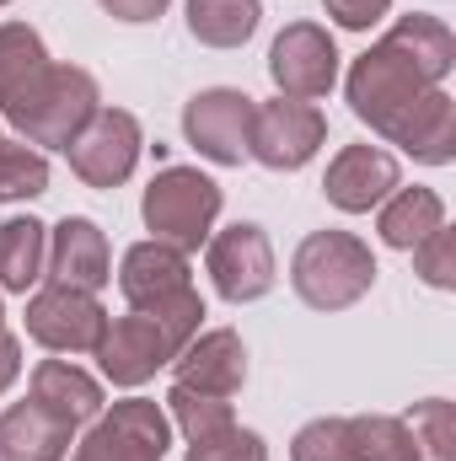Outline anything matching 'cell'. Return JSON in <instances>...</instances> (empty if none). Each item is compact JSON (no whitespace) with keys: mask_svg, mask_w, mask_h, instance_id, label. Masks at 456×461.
Returning a JSON list of instances; mask_svg holds the SVG:
<instances>
[{"mask_svg":"<svg viewBox=\"0 0 456 461\" xmlns=\"http://www.w3.org/2000/svg\"><path fill=\"white\" fill-rule=\"evenodd\" d=\"M456 65V38L441 16H403L376 49H365L349 70V108L360 123H370L381 140L397 145L403 123L414 108L451 76Z\"/></svg>","mask_w":456,"mask_h":461,"instance_id":"1","label":"cell"},{"mask_svg":"<svg viewBox=\"0 0 456 461\" xmlns=\"http://www.w3.org/2000/svg\"><path fill=\"white\" fill-rule=\"evenodd\" d=\"M97 81H92V70H81V65H43L0 113L11 118V129L38 150V145H49V150H65L87 123L97 113Z\"/></svg>","mask_w":456,"mask_h":461,"instance_id":"2","label":"cell"},{"mask_svg":"<svg viewBox=\"0 0 456 461\" xmlns=\"http://www.w3.org/2000/svg\"><path fill=\"white\" fill-rule=\"evenodd\" d=\"M118 290L134 312H150L178 344H188L199 333L205 301L188 279V258L167 241H134L118 263Z\"/></svg>","mask_w":456,"mask_h":461,"instance_id":"3","label":"cell"},{"mask_svg":"<svg viewBox=\"0 0 456 461\" xmlns=\"http://www.w3.org/2000/svg\"><path fill=\"white\" fill-rule=\"evenodd\" d=\"M290 285L312 312H343L376 285V258L349 230H312L290 258Z\"/></svg>","mask_w":456,"mask_h":461,"instance_id":"4","label":"cell"},{"mask_svg":"<svg viewBox=\"0 0 456 461\" xmlns=\"http://www.w3.org/2000/svg\"><path fill=\"white\" fill-rule=\"evenodd\" d=\"M145 226H150V241H167L178 247L183 258L199 252L215 230V215H221V183L205 177L199 167H167L150 177L145 188V204H140Z\"/></svg>","mask_w":456,"mask_h":461,"instance_id":"5","label":"cell"},{"mask_svg":"<svg viewBox=\"0 0 456 461\" xmlns=\"http://www.w3.org/2000/svg\"><path fill=\"white\" fill-rule=\"evenodd\" d=\"M167 446H172V419L156 402L129 397V402H114V413L92 419L70 461H161Z\"/></svg>","mask_w":456,"mask_h":461,"instance_id":"6","label":"cell"},{"mask_svg":"<svg viewBox=\"0 0 456 461\" xmlns=\"http://www.w3.org/2000/svg\"><path fill=\"white\" fill-rule=\"evenodd\" d=\"M328 140V118L312 103H296V97H279V103H263L252 108V140H247V156H258L269 172H301Z\"/></svg>","mask_w":456,"mask_h":461,"instance_id":"7","label":"cell"},{"mask_svg":"<svg viewBox=\"0 0 456 461\" xmlns=\"http://www.w3.org/2000/svg\"><path fill=\"white\" fill-rule=\"evenodd\" d=\"M269 76L279 86V97H296V103H317L333 92L339 81V49L328 38V27L317 22H290L274 49H269Z\"/></svg>","mask_w":456,"mask_h":461,"instance_id":"8","label":"cell"},{"mask_svg":"<svg viewBox=\"0 0 456 461\" xmlns=\"http://www.w3.org/2000/svg\"><path fill=\"white\" fill-rule=\"evenodd\" d=\"M140 145H145L140 140V118L123 113V108H97L92 123L65 145V156H70V172L87 188H118L134 172Z\"/></svg>","mask_w":456,"mask_h":461,"instance_id":"9","label":"cell"},{"mask_svg":"<svg viewBox=\"0 0 456 461\" xmlns=\"http://www.w3.org/2000/svg\"><path fill=\"white\" fill-rule=\"evenodd\" d=\"M178 339L150 317V312H129V317H114L108 328H103V339H97V359H103V375L114 381V386H145L161 365H172L178 359Z\"/></svg>","mask_w":456,"mask_h":461,"instance_id":"10","label":"cell"},{"mask_svg":"<svg viewBox=\"0 0 456 461\" xmlns=\"http://www.w3.org/2000/svg\"><path fill=\"white\" fill-rule=\"evenodd\" d=\"M252 97L247 92H231V86H210L199 92L188 108H183V134L188 145L215 161V167H242L247 156V140H252Z\"/></svg>","mask_w":456,"mask_h":461,"instance_id":"11","label":"cell"},{"mask_svg":"<svg viewBox=\"0 0 456 461\" xmlns=\"http://www.w3.org/2000/svg\"><path fill=\"white\" fill-rule=\"evenodd\" d=\"M108 328V312L97 306L92 290H70V285H49L27 301V333L54 354H92Z\"/></svg>","mask_w":456,"mask_h":461,"instance_id":"12","label":"cell"},{"mask_svg":"<svg viewBox=\"0 0 456 461\" xmlns=\"http://www.w3.org/2000/svg\"><path fill=\"white\" fill-rule=\"evenodd\" d=\"M210 279H215L221 301H231V306L263 301L274 290V252H269L263 226L236 221L221 236H210Z\"/></svg>","mask_w":456,"mask_h":461,"instance_id":"13","label":"cell"},{"mask_svg":"<svg viewBox=\"0 0 456 461\" xmlns=\"http://www.w3.org/2000/svg\"><path fill=\"white\" fill-rule=\"evenodd\" d=\"M392 188H397V161L381 145H343L323 177L328 204L343 215H370L381 199H392Z\"/></svg>","mask_w":456,"mask_h":461,"instance_id":"14","label":"cell"},{"mask_svg":"<svg viewBox=\"0 0 456 461\" xmlns=\"http://www.w3.org/2000/svg\"><path fill=\"white\" fill-rule=\"evenodd\" d=\"M172 375H178L172 386H188V392H205V397H236L247 386V348H242V339L231 328L194 333L178 348Z\"/></svg>","mask_w":456,"mask_h":461,"instance_id":"15","label":"cell"},{"mask_svg":"<svg viewBox=\"0 0 456 461\" xmlns=\"http://www.w3.org/2000/svg\"><path fill=\"white\" fill-rule=\"evenodd\" d=\"M49 279L70 285V290H103L114 279V258H108V236L87 215H65L49 230Z\"/></svg>","mask_w":456,"mask_h":461,"instance_id":"16","label":"cell"},{"mask_svg":"<svg viewBox=\"0 0 456 461\" xmlns=\"http://www.w3.org/2000/svg\"><path fill=\"white\" fill-rule=\"evenodd\" d=\"M32 402L43 413H54L59 424L81 429V424H92L103 413V386L87 370H76L70 359H43L32 370Z\"/></svg>","mask_w":456,"mask_h":461,"instance_id":"17","label":"cell"},{"mask_svg":"<svg viewBox=\"0 0 456 461\" xmlns=\"http://www.w3.org/2000/svg\"><path fill=\"white\" fill-rule=\"evenodd\" d=\"M70 424L43 413L38 402H16L0 413V461H65L70 456Z\"/></svg>","mask_w":456,"mask_h":461,"instance_id":"18","label":"cell"},{"mask_svg":"<svg viewBox=\"0 0 456 461\" xmlns=\"http://www.w3.org/2000/svg\"><path fill=\"white\" fill-rule=\"evenodd\" d=\"M376 210H381L376 215L381 241L397 247V252H414L430 230L446 226V204H441L435 188H392V199H381Z\"/></svg>","mask_w":456,"mask_h":461,"instance_id":"19","label":"cell"},{"mask_svg":"<svg viewBox=\"0 0 456 461\" xmlns=\"http://www.w3.org/2000/svg\"><path fill=\"white\" fill-rule=\"evenodd\" d=\"M397 145L414 156V161H424V167H446L456 156V103L446 86H435L414 118L403 123V134H397Z\"/></svg>","mask_w":456,"mask_h":461,"instance_id":"20","label":"cell"},{"mask_svg":"<svg viewBox=\"0 0 456 461\" xmlns=\"http://www.w3.org/2000/svg\"><path fill=\"white\" fill-rule=\"evenodd\" d=\"M49 268V226L27 221H5L0 226V290L27 295V285H38Z\"/></svg>","mask_w":456,"mask_h":461,"instance_id":"21","label":"cell"},{"mask_svg":"<svg viewBox=\"0 0 456 461\" xmlns=\"http://www.w3.org/2000/svg\"><path fill=\"white\" fill-rule=\"evenodd\" d=\"M258 0H188V32L210 49H242L258 32Z\"/></svg>","mask_w":456,"mask_h":461,"instance_id":"22","label":"cell"},{"mask_svg":"<svg viewBox=\"0 0 456 461\" xmlns=\"http://www.w3.org/2000/svg\"><path fill=\"white\" fill-rule=\"evenodd\" d=\"M349 461H419V446L403 419L360 413L349 419Z\"/></svg>","mask_w":456,"mask_h":461,"instance_id":"23","label":"cell"},{"mask_svg":"<svg viewBox=\"0 0 456 461\" xmlns=\"http://www.w3.org/2000/svg\"><path fill=\"white\" fill-rule=\"evenodd\" d=\"M43 65H49L43 38H38L27 22H5V27H0V108H5Z\"/></svg>","mask_w":456,"mask_h":461,"instance_id":"24","label":"cell"},{"mask_svg":"<svg viewBox=\"0 0 456 461\" xmlns=\"http://www.w3.org/2000/svg\"><path fill=\"white\" fill-rule=\"evenodd\" d=\"M49 194V161L27 140H0V204Z\"/></svg>","mask_w":456,"mask_h":461,"instance_id":"25","label":"cell"},{"mask_svg":"<svg viewBox=\"0 0 456 461\" xmlns=\"http://www.w3.org/2000/svg\"><path fill=\"white\" fill-rule=\"evenodd\" d=\"M167 408H172V424L188 435V446L194 440H210V435H221V429L236 424L231 419V397H205V392H188V386H172L167 392Z\"/></svg>","mask_w":456,"mask_h":461,"instance_id":"26","label":"cell"},{"mask_svg":"<svg viewBox=\"0 0 456 461\" xmlns=\"http://www.w3.org/2000/svg\"><path fill=\"white\" fill-rule=\"evenodd\" d=\"M414 446H419V461H456V419L446 397H430V402H414V413L403 419Z\"/></svg>","mask_w":456,"mask_h":461,"instance_id":"27","label":"cell"},{"mask_svg":"<svg viewBox=\"0 0 456 461\" xmlns=\"http://www.w3.org/2000/svg\"><path fill=\"white\" fill-rule=\"evenodd\" d=\"M290 461H349V419H312L290 440Z\"/></svg>","mask_w":456,"mask_h":461,"instance_id":"28","label":"cell"},{"mask_svg":"<svg viewBox=\"0 0 456 461\" xmlns=\"http://www.w3.org/2000/svg\"><path fill=\"white\" fill-rule=\"evenodd\" d=\"M414 268H419V279L424 285H435V290H456V230H430L419 247H414Z\"/></svg>","mask_w":456,"mask_h":461,"instance_id":"29","label":"cell"},{"mask_svg":"<svg viewBox=\"0 0 456 461\" xmlns=\"http://www.w3.org/2000/svg\"><path fill=\"white\" fill-rule=\"evenodd\" d=\"M188 461H269V451H263V440L252 429L231 424V429L210 435V440H194L188 446Z\"/></svg>","mask_w":456,"mask_h":461,"instance_id":"30","label":"cell"},{"mask_svg":"<svg viewBox=\"0 0 456 461\" xmlns=\"http://www.w3.org/2000/svg\"><path fill=\"white\" fill-rule=\"evenodd\" d=\"M323 5H328V16L339 27H349V32H365L370 22H381L392 11V0H323Z\"/></svg>","mask_w":456,"mask_h":461,"instance_id":"31","label":"cell"},{"mask_svg":"<svg viewBox=\"0 0 456 461\" xmlns=\"http://www.w3.org/2000/svg\"><path fill=\"white\" fill-rule=\"evenodd\" d=\"M172 0H103V11L118 16V22H156Z\"/></svg>","mask_w":456,"mask_h":461,"instance_id":"32","label":"cell"},{"mask_svg":"<svg viewBox=\"0 0 456 461\" xmlns=\"http://www.w3.org/2000/svg\"><path fill=\"white\" fill-rule=\"evenodd\" d=\"M16 375H22V344H16V339L0 328V392H5Z\"/></svg>","mask_w":456,"mask_h":461,"instance_id":"33","label":"cell"},{"mask_svg":"<svg viewBox=\"0 0 456 461\" xmlns=\"http://www.w3.org/2000/svg\"><path fill=\"white\" fill-rule=\"evenodd\" d=\"M0 328H5V306H0Z\"/></svg>","mask_w":456,"mask_h":461,"instance_id":"34","label":"cell"},{"mask_svg":"<svg viewBox=\"0 0 456 461\" xmlns=\"http://www.w3.org/2000/svg\"><path fill=\"white\" fill-rule=\"evenodd\" d=\"M0 5H5V0H0Z\"/></svg>","mask_w":456,"mask_h":461,"instance_id":"35","label":"cell"}]
</instances>
